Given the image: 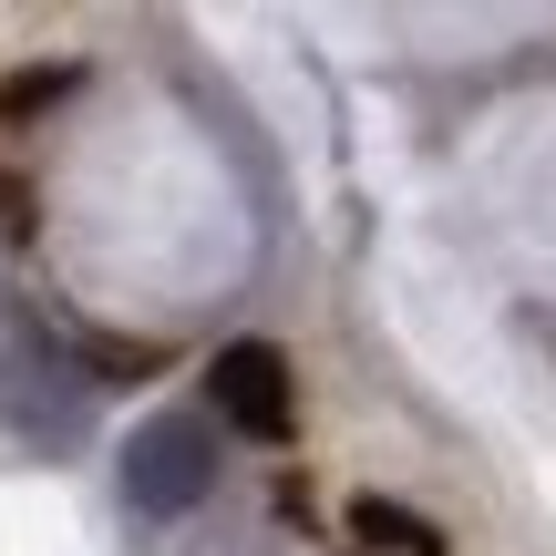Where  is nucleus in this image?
I'll return each mask as SVG.
<instances>
[{
	"mask_svg": "<svg viewBox=\"0 0 556 556\" xmlns=\"http://www.w3.org/2000/svg\"><path fill=\"white\" fill-rule=\"evenodd\" d=\"M0 422L31 454H83V433H93V371L41 319H21V340L0 351Z\"/></svg>",
	"mask_w": 556,
	"mask_h": 556,
	"instance_id": "1",
	"label": "nucleus"
},
{
	"mask_svg": "<svg viewBox=\"0 0 556 556\" xmlns=\"http://www.w3.org/2000/svg\"><path fill=\"white\" fill-rule=\"evenodd\" d=\"M217 495V422L206 413H155L135 443H124V505L144 526H176Z\"/></svg>",
	"mask_w": 556,
	"mask_h": 556,
	"instance_id": "2",
	"label": "nucleus"
},
{
	"mask_svg": "<svg viewBox=\"0 0 556 556\" xmlns=\"http://www.w3.org/2000/svg\"><path fill=\"white\" fill-rule=\"evenodd\" d=\"M217 422L248 443H289L299 433V381H289V351L278 340H227L217 351Z\"/></svg>",
	"mask_w": 556,
	"mask_h": 556,
	"instance_id": "3",
	"label": "nucleus"
},
{
	"mask_svg": "<svg viewBox=\"0 0 556 556\" xmlns=\"http://www.w3.org/2000/svg\"><path fill=\"white\" fill-rule=\"evenodd\" d=\"M351 536H361V546H402V556H443L433 526L402 516V505H381V495H361V505H351Z\"/></svg>",
	"mask_w": 556,
	"mask_h": 556,
	"instance_id": "4",
	"label": "nucleus"
},
{
	"mask_svg": "<svg viewBox=\"0 0 556 556\" xmlns=\"http://www.w3.org/2000/svg\"><path fill=\"white\" fill-rule=\"evenodd\" d=\"M62 93H73V73H21L11 93H0V114H11V124H31L41 103H62Z\"/></svg>",
	"mask_w": 556,
	"mask_h": 556,
	"instance_id": "5",
	"label": "nucleus"
}]
</instances>
